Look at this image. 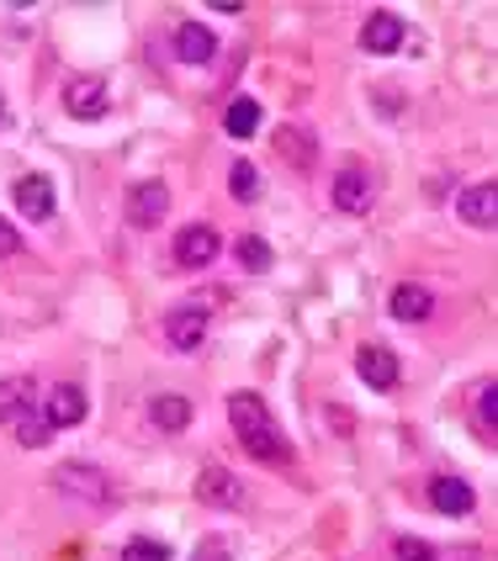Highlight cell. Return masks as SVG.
<instances>
[{
  "label": "cell",
  "instance_id": "obj_1",
  "mask_svg": "<svg viewBox=\"0 0 498 561\" xmlns=\"http://www.w3.org/2000/svg\"><path fill=\"white\" fill-rule=\"evenodd\" d=\"M228 419H234V430H239V439H245V450L254 456V461L276 467V461H286V456H292V445L281 439L271 408L260 403L254 392H234V398H228Z\"/></svg>",
  "mask_w": 498,
  "mask_h": 561
},
{
  "label": "cell",
  "instance_id": "obj_2",
  "mask_svg": "<svg viewBox=\"0 0 498 561\" xmlns=\"http://www.w3.org/2000/svg\"><path fill=\"white\" fill-rule=\"evenodd\" d=\"M218 228L213 222H186L181 233H176V260L186 265V271H207V265H218Z\"/></svg>",
  "mask_w": 498,
  "mask_h": 561
},
{
  "label": "cell",
  "instance_id": "obj_3",
  "mask_svg": "<svg viewBox=\"0 0 498 561\" xmlns=\"http://www.w3.org/2000/svg\"><path fill=\"white\" fill-rule=\"evenodd\" d=\"M37 419H48L54 430H69V424H80V419H86V392H80L75 381H59V387L37 392Z\"/></svg>",
  "mask_w": 498,
  "mask_h": 561
},
{
  "label": "cell",
  "instance_id": "obj_4",
  "mask_svg": "<svg viewBox=\"0 0 498 561\" xmlns=\"http://www.w3.org/2000/svg\"><path fill=\"white\" fill-rule=\"evenodd\" d=\"M165 213H170V186L165 181H138L127 191V222L133 228H155V222H165Z\"/></svg>",
  "mask_w": 498,
  "mask_h": 561
},
{
  "label": "cell",
  "instance_id": "obj_5",
  "mask_svg": "<svg viewBox=\"0 0 498 561\" xmlns=\"http://www.w3.org/2000/svg\"><path fill=\"white\" fill-rule=\"evenodd\" d=\"M355 371H361V381L376 387V392H387V387H398V381H404L398 355H393V350H382V344H361V350H355Z\"/></svg>",
  "mask_w": 498,
  "mask_h": 561
},
{
  "label": "cell",
  "instance_id": "obj_6",
  "mask_svg": "<svg viewBox=\"0 0 498 561\" xmlns=\"http://www.w3.org/2000/svg\"><path fill=\"white\" fill-rule=\"evenodd\" d=\"M64 112H69L75 123H95V117L106 112V85L91 80V75H75V80L64 85Z\"/></svg>",
  "mask_w": 498,
  "mask_h": 561
},
{
  "label": "cell",
  "instance_id": "obj_7",
  "mask_svg": "<svg viewBox=\"0 0 498 561\" xmlns=\"http://www.w3.org/2000/svg\"><path fill=\"white\" fill-rule=\"evenodd\" d=\"M196 499L213 503V508H239V503H245V482H239L234 471L207 467L202 477H196Z\"/></svg>",
  "mask_w": 498,
  "mask_h": 561
},
{
  "label": "cell",
  "instance_id": "obj_8",
  "mask_svg": "<svg viewBox=\"0 0 498 561\" xmlns=\"http://www.w3.org/2000/svg\"><path fill=\"white\" fill-rule=\"evenodd\" d=\"M456 213H462V222H472V228H494L498 222V186L494 181L467 186L462 196H456Z\"/></svg>",
  "mask_w": 498,
  "mask_h": 561
},
{
  "label": "cell",
  "instance_id": "obj_9",
  "mask_svg": "<svg viewBox=\"0 0 498 561\" xmlns=\"http://www.w3.org/2000/svg\"><path fill=\"white\" fill-rule=\"evenodd\" d=\"M329 196H335L340 213H366V207H372V175H366L361 164H350V170L335 175V191H329Z\"/></svg>",
  "mask_w": 498,
  "mask_h": 561
},
{
  "label": "cell",
  "instance_id": "obj_10",
  "mask_svg": "<svg viewBox=\"0 0 498 561\" xmlns=\"http://www.w3.org/2000/svg\"><path fill=\"white\" fill-rule=\"evenodd\" d=\"M165 334H170L176 350H196V344L207 340V308H196V302L176 308L170 318H165Z\"/></svg>",
  "mask_w": 498,
  "mask_h": 561
},
{
  "label": "cell",
  "instance_id": "obj_11",
  "mask_svg": "<svg viewBox=\"0 0 498 561\" xmlns=\"http://www.w3.org/2000/svg\"><path fill=\"white\" fill-rule=\"evenodd\" d=\"M54 186H48V175H22L16 181V207H22V218H32V222H48L54 218Z\"/></svg>",
  "mask_w": 498,
  "mask_h": 561
},
{
  "label": "cell",
  "instance_id": "obj_12",
  "mask_svg": "<svg viewBox=\"0 0 498 561\" xmlns=\"http://www.w3.org/2000/svg\"><path fill=\"white\" fill-rule=\"evenodd\" d=\"M430 503H435L440 514L462 519V514L477 508V493H472V482H462V477H435V482H430Z\"/></svg>",
  "mask_w": 498,
  "mask_h": 561
},
{
  "label": "cell",
  "instance_id": "obj_13",
  "mask_svg": "<svg viewBox=\"0 0 498 561\" xmlns=\"http://www.w3.org/2000/svg\"><path fill=\"white\" fill-rule=\"evenodd\" d=\"M398 43H404V22L393 11H372L366 27H361V48L366 54H398Z\"/></svg>",
  "mask_w": 498,
  "mask_h": 561
},
{
  "label": "cell",
  "instance_id": "obj_14",
  "mask_svg": "<svg viewBox=\"0 0 498 561\" xmlns=\"http://www.w3.org/2000/svg\"><path fill=\"white\" fill-rule=\"evenodd\" d=\"M59 493H69V499H80V503H106V482H101V471L95 467H59Z\"/></svg>",
  "mask_w": 498,
  "mask_h": 561
},
{
  "label": "cell",
  "instance_id": "obj_15",
  "mask_svg": "<svg viewBox=\"0 0 498 561\" xmlns=\"http://www.w3.org/2000/svg\"><path fill=\"white\" fill-rule=\"evenodd\" d=\"M176 54L186 64H213L218 59V37H213V27H202V22H181L176 27Z\"/></svg>",
  "mask_w": 498,
  "mask_h": 561
},
{
  "label": "cell",
  "instance_id": "obj_16",
  "mask_svg": "<svg viewBox=\"0 0 498 561\" xmlns=\"http://www.w3.org/2000/svg\"><path fill=\"white\" fill-rule=\"evenodd\" d=\"M435 312V297H430V286H419V280H404L398 291H393V318L398 323H425Z\"/></svg>",
  "mask_w": 498,
  "mask_h": 561
},
{
  "label": "cell",
  "instance_id": "obj_17",
  "mask_svg": "<svg viewBox=\"0 0 498 561\" xmlns=\"http://www.w3.org/2000/svg\"><path fill=\"white\" fill-rule=\"evenodd\" d=\"M149 419H155V430H165V435H181L191 424V403L181 392H159L155 403H149Z\"/></svg>",
  "mask_w": 498,
  "mask_h": 561
},
{
  "label": "cell",
  "instance_id": "obj_18",
  "mask_svg": "<svg viewBox=\"0 0 498 561\" xmlns=\"http://www.w3.org/2000/svg\"><path fill=\"white\" fill-rule=\"evenodd\" d=\"M223 127H228V138H254V127H260V101H254V95H234V106L223 112Z\"/></svg>",
  "mask_w": 498,
  "mask_h": 561
},
{
  "label": "cell",
  "instance_id": "obj_19",
  "mask_svg": "<svg viewBox=\"0 0 498 561\" xmlns=\"http://www.w3.org/2000/svg\"><path fill=\"white\" fill-rule=\"evenodd\" d=\"M32 403H37V392H32L27 376H16V381H0V419H11V424H16V419H22Z\"/></svg>",
  "mask_w": 498,
  "mask_h": 561
},
{
  "label": "cell",
  "instance_id": "obj_20",
  "mask_svg": "<svg viewBox=\"0 0 498 561\" xmlns=\"http://www.w3.org/2000/svg\"><path fill=\"white\" fill-rule=\"evenodd\" d=\"M228 191H234L239 202H254V196H260V170H254L249 159H234V170H228Z\"/></svg>",
  "mask_w": 498,
  "mask_h": 561
},
{
  "label": "cell",
  "instance_id": "obj_21",
  "mask_svg": "<svg viewBox=\"0 0 498 561\" xmlns=\"http://www.w3.org/2000/svg\"><path fill=\"white\" fill-rule=\"evenodd\" d=\"M234 254H239V265L254 271V276H260V271H271V244H265V239H254V233H245Z\"/></svg>",
  "mask_w": 498,
  "mask_h": 561
},
{
  "label": "cell",
  "instance_id": "obj_22",
  "mask_svg": "<svg viewBox=\"0 0 498 561\" xmlns=\"http://www.w3.org/2000/svg\"><path fill=\"white\" fill-rule=\"evenodd\" d=\"M123 561H176L165 540H149V535H133L123 546Z\"/></svg>",
  "mask_w": 498,
  "mask_h": 561
},
{
  "label": "cell",
  "instance_id": "obj_23",
  "mask_svg": "<svg viewBox=\"0 0 498 561\" xmlns=\"http://www.w3.org/2000/svg\"><path fill=\"white\" fill-rule=\"evenodd\" d=\"M16 439H22L27 450H37V445H48V439H54V424H48V419H37V413H22V419H16Z\"/></svg>",
  "mask_w": 498,
  "mask_h": 561
},
{
  "label": "cell",
  "instance_id": "obj_24",
  "mask_svg": "<svg viewBox=\"0 0 498 561\" xmlns=\"http://www.w3.org/2000/svg\"><path fill=\"white\" fill-rule=\"evenodd\" d=\"M393 557L398 561H435V546H430V540H414V535H398V540H393Z\"/></svg>",
  "mask_w": 498,
  "mask_h": 561
},
{
  "label": "cell",
  "instance_id": "obj_25",
  "mask_svg": "<svg viewBox=\"0 0 498 561\" xmlns=\"http://www.w3.org/2000/svg\"><path fill=\"white\" fill-rule=\"evenodd\" d=\"M281 149H286V159H303V164H313V138H308V133H297V127H286V133H281Z\"/></svg>",
  "mask_w": 498,
  "mask_h": 561
},
{
  "label": "cell",
  "instance_id": "obj_26",
  "mask_svg": "<svg viewBox=\"0 0 498 561\" xmlns=\"http://www.w3.org/2000/svg\"><path fill=\"white\" fill-rule=\"evenodd\" d=\"M11 254H22V233L0 218V260H11Z\"/></svg>",
  "mask_w": 498,
  "mask_h": 561
},
{
  "label": "cell",
  "instance_id": "obj_27",
  "mask_svg": "<svg viewBox=\"0 0 498 561\" xmlns=\"http://www.w3.org/2000/svg\"><path fill=\"white\" fill-rule=\"evenodd\" d=\"M477 424H483V430H494V381L477 392Z\"/></svg>",
  "mask_w": 498,
  "mask_h": 561
},
{
  "label": "cell",
  "instance_id": "obj_28",
  "mask_svg": "<svg viewBox=\"0 0 498 561\" xmlns=\"http://www.w3.org/2000/svg\"><path fill=\"white\" fill-rule=\"evenodd\" d=\"M191 561H228V546H223V540H202Z\"/></svg>",
  "mask_w": 498,
  "mask_h": 561
}]
</instances>
